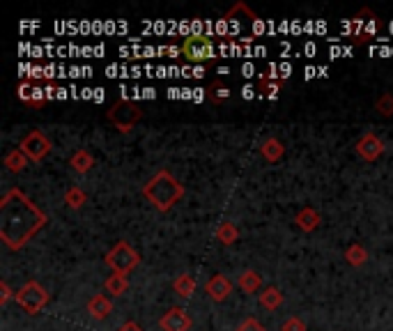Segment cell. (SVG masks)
<instances>
[{"label":"cell","mask_w":393,"mask_h":331,"mask_svg":"<svg viewBox=\"0 0 393 331\" xmlns=\"http://www.w3.org/2000/svg\"><path fill=\"white\" fill-rule=\"evenodd\" d=\"M104 288H106L108 294H113V297H122V294L127 292V288H129V281H127L124 274L113 272V274L104 281Z\"/></svg>","instance_id":"18"},{"label":"cell","mask_w":393,"mask_h":331,"mask_svg":"<svg viewBox=\"0 0 393 331\" xmlns=\"http://www.w3.org/2000/svg\"><path fill=\"white\" fill-rule=\"evenodd\" d=\"M260 154H262V159H264V161L276 163V161L283 159V156H286V145H283L276 136H271V138H267V141H262V145H260Z\"/></svg>","instance_id":"14"},{"label":"cell","mask_w":393,"mask_h":331,"mask_svg":"<svg viewBox=\"0 0 393 331\" xmlns=\"http://www.w3.org/2000/svg\"><path fill=\"white\" fill-rule=\"evenodd\" d=\"M377 28H380V23H377V16H375L373 9H361V12L350 21V28H347V37H350V42L354 46H359V44L368 42L370 37H375Z\"/></svg>","instance_id":"7"},{"label":"cell","mask_w":393,"mask_h":331,"mask_svg":"<svg viewBox=\"0 0 393 331\" xmlns=\"http://www.w3.org/2000/svg\"><path fill=\"white\" fill-rule=\"evenodd\" d=\"M262 288V276L255 269H246L240 274V290H244L246 294H253Z\"/></svg>","instance_id":"19"},{"label":"cell","mask_w":393,"mask_h":331,"mask_svg":"<svg viewBox=\"0 0 393 331\" xmlns=\"http://www.w3.org/2000/svg\"><path fill=\"white\" fill-rule=\"evenodd\" d=\"M88 313L95 320H106L113 313V303L106 294H95V297L88 301Z\"/></svg>","instance_id":"15"},{"label":"cell","mask_w":393,"mask_h":331,"mask_svg":"<svg viewBox=\"0 0 393 331\" xmlns=\"http://www.w3.org/2000/svg\"><path fill=\"white\" fill-rule=\"evenodd\" d=\"M216 239L221 242L223 246H233L237 239H240V230H237V226L233 223V221H225V223L218 226L216 230Z\"/></svg>","instance_id":"22"},{"label":"cell","mask_w":393,"mask_h":331,"mask_svg":"<svg viewBox=\"0 0 393 331\" xmlns=\"http://www.w3.org/2000/svg\"><path fill=\"white\" fill-rule=\"evenodd\" d=\"M375 110H377L382 117H393V95L391 92H384L382 97H377V101H375Z\"/></svg>","instance_id":"26"},{"label":"cell","mask_w":393,"mask_h":331,"mask_svg":"<svg viewBox=\"0 0 393 331\" xmlns=\"http://www.w3.org/2000/svg\"><path fill=\"white\" fill-rule=\"evenodd\" d=\"M180 49L182 58L194 64H203L216 58V42L209 35H189Z\"/></svg>","instance_id":"4"},{"label":"cell","mask_w":393,"mask_h":331,"mask_svg":"<svg viewBox=\"0 0 393 331\" xmlns=\"http://www.w3.org/2000/svg\"><path fill=\"white\" fill-rule=\"evenodd\" d=\"M35 83L33 79L30 81H21L19 86H16V95H19V99L23 101V104H28L30 106V99H33V92H35Z\"/></svg>","instance_id":"27"},{"label":"cell","mask_w":393,"mask_h":331,"mask_svg":"<svg viewBox=\"0 0 393 331\" xmlns=\"http://www.w3.org/2000/svg\"><path fill=\"white\" fill-rule=\"evenodd\" d=\"M159 327H161V331H189L191 327H194V320L189 318V313L184 308L172 306L161 315Z\"/></svg>","instance_id":"9"},{"label":"cell","mask_w":393,"mask_h":331,"mask_svg":"<svg viewBox=\"0 0 393 331\" xmlns=\"http://www.w3.org/2000/svg\"><path fill=\"white\" fill-rule=\"evenodd\" d=\"M172 290H175V294H180V297H191V294L196 292V279L191 274H180L175 281H172Z\"/></svg>","instance_id":"21"},{"label":"cell","mask_w":393,"mask_h":331,"mask_svg":"<svg viewBox=\"0 0 393 331\" xmlns=\"http://www.w3.org/2000/svg\"><path fill=\"white\" fill-rule=\"evenodd\" d=\"M49 216L21 189H10L0 200V239L10 251H19L47 226Z\"/></svg>","instance_id":"1"},{"label":"cell","mask_w":393,"mask_h":331,"mask_svg":"<svg viewBox=\"0 0 393 331\" xmlns=\"http://www.w3.org/2000/svg\"><path fill=\"white\" fill-rule=\"evenodd\" d=\"M143 196L152 202L154 209L168 211L175 207V202L182 196H184V184H180L170 170H159V173H154L148 180V184L143 187Z\"/></svg>","instance_id":"2"},{"label":"cell","mask_w":393,"mask_h":331,"mask_svg":"<svg viewBox=\"0 0 393 331\" xmlns=\"http://www.w3.org/2000/svg\"><path fill=\"white\" fill-rule=\"evenodd\" d=\"M0 290H3V297H0V303H7L10 299H14V297H16V294L12 292V288H10V283H7V281L0 283Z\"/></svg>","instance_id":"30"},{"label":"cell","mask_w":393,"mask_h":331,"mask_svg":"<svg viewBox=\"0 0 393 331\" xmlns=\"http://www.w3.org/2000/svg\"><path fill=\"white\" fill-rule=\"evenodd\" d=\"M106 265L111 267L113 272L117 274H131L136 267L141 265V253L136 251V248L131 244H127V242H117L111 251L106 253Z\"/></svg>","instance_id":"5"},{"label":"cell","mask_w":393,"mask_h":331,"mask_svg":"<svg viewBox=\"0 0 393 331\" xmlns=\"http://www.w3.org/2000/svg\"><path fill=\"white\" fill-rule=\"evenodd\" d=\"M260 303L267 310H276L278 306H283V301H286V297H283V292L276 288V285H269V288H264L260 292Z\"/></svg>","instance_id":"17"},{"label":"cell","mask_w":393,"mask_h":331,"mask_svg":"<svg viewBox=\"0 0 393 331\" xmlns=\"http://www.w3.org/2000/svg\"><path fill=\"white\" fill-rule=\"evenodd\" d=\"M205 292L209 294V299H214V301H223L230 297V292H233V283L225 279L223 274H214L212 279H209L205 283Z\"/></svg>","instance_id":"12"},{"label":"cell","mask_w":393,"mask_h":331,"mask_svg":"<svg viewBox=\"0 0 393 331\" xmlns=\"http://www.w3.org/2000/svg\"><path fill=\"white\" fill-rule=\"evenodd\" d=\"M117 331H143L139 322H124V325L117 329Z\"/></svg>","instance_id":"32"},{"label":"cell","mask_w":393,"mask_h":331,"mask_svg":"<svg viewBox=\"0 0 393 331\" xmlns=\"http://www.w3.org/2000/svg\"><path fill=\"white\" fill-rule=\"evenodd\" d=\"M28 156H25L23 152H21V147H14V150H10L5 154V159H3V166L10 173H21V170H25V166H28Z\"/></svg>","instance_id":"16"},{"label":"cell","mask_w":393,"mask_h":331,"mask_svg":"<svg viewBox=\"0 0 393 331\" xmlns=\"http://www.w3.org/2000/svg\"><path fill=\"white\" fill-rule=\"evenodd\" d=\"M281 331H306V325H304V320H299V318H290L286 325H283Z\"/></svg>","instance_id":"29"},{"label":"cell","mask_w":393,"mask_h":331,"mask_svg":"<svg viewBox=\"0 0 393 331\" xmlns=\"http://www.w3.org/2000/svg\"><path fill=\"white\" fill-rule=\"evenodd\" d=\"M16 303L28 313V315H37V313L47 306L49 299H51V294L47 292V288L44 285H40L37 281H28L23 285V288L16 292Z\"/></svg>","instance_id":"6"},{"label":"cell","mask_w":393,"mask_h":331,"mask_svg":"<svg viewBox=\"0 0 393 331\" xmlns=\"http://www.w3.org/2000/svg\"><path fill=\"white\" fill-rule=\"evenodd\" d=\"M205 97L212 101V104H221V101H225L228 97H230V90H228L221 81H214L212 86L205 90Z\"/></svg>","instance_id":"23"},{"label":"cell","mask_w":393,"mask_h":331,"mask_svg":"<svg viewBox=\"0 0 393 331\" xmlns=\"http://www.w3.org/2000/svg\"><path fill=\"white\" fill-rule=\"evenodd\" d=\"M295 223L299 230H304V233H313V230H317L319 223H322V214L313 207H301L295 216Z\"/></svg>","instance_id":"13"},{"label":"cell","mask_w":393,"mask_h":331,"mask_svg":"<svg viewBox=\"0 0 393 331\" xmlns=\"http://www.w3.org/2000/svg\"><path fill=\"white\" fill-rule=\"evenodd\" d=\"M237 331H267V329H264L262 322H258L255 318H246L242 325L237 327Z\"/></svg>","instance_id":"28"},{"label":"cell","mask_w":393,"mask_h":331,"mask_svg":"<svg viewBox=\"0 0 393 331\" xmlns=\"http://www.w3.org/2000/svg\"><path fill=\"white\" fill-rule=\"evenodd\" d=\"M44 92H47V99L51 101V99H56V95H58L60 90H56V86H53V83L49 81L47 86H44Z\"/></svg>","instance_id":"31"},{"label":"cell","mask_w":393,"mask_h":331,"mask_svg":"<svg viewBox=\"0 0 393 331\" xmlns=\"http://www.w3.org/2000/svg\"><path fill=\"white\" fill-rule=\"evenodd\" d=\"M19 147H21V152L28 156L30 161H42V159H47L49 156V152H51V141L47 136H44L40 129H33L30 134H25L23 136V141L19 143Z\"/></svg>","instance_id":"8"},{"label":"cell","mask_w":393,"mask_h":331,"mask_svg":"<svg viewBox=\"0 0 393 331\" xmlns=\"http://www.w3.org/2000/svg\"><path fill=\"white\" fill-rule=\"evenodd\" d=\"M354 150H356V154H359L363 161H377L380 156L384 154V143L380 141L377 134L368 132V134H363L359 141L354 143Z\"/></svg>","instance_id":"10"},{"label":"cell","mask_w":393,"mask_h":331,"mask_svg":"<svg viewBox=\"0 0 393 331\" xmlns=\"http://www.w3.org/2000/svg\"><path fill=\"white\" fill-rule=\"evenodd\" d=\"M65 202H67V207H71V209H81L88 202V196L81 187H71V189L65 191Z\"/></svg>","instance_id":"25"},{"label":"cell","mask_w":393,"mask_h":331,"mask_svg":"<svg viewBox=\"0 0 393 331\" xmlns=\"http://www.w3.org/2000/svg\"><path fill=\"white\" fill-rule=\"evenodd\" d=\"M345 260L350 262L352 267H361L365 260H368V251H365V248H363L361 244H352V246H347Z\"/></svg>","instance_id":"24"},{"label":"cell","mask_w":393,"mask_h":331,"mask_svg":"<svg viewBox=\"0 0 393 331\" xmlns=\"http://www.w3.org/2000/svg\"><path fill=\"white\" fill-rule=\"evenodd\" d=\"M69 166H71V168H74L76 173L83 175V173H88V170L95 166V156H93V152H88V150H78V152L71 154Z\"/></svg>","instance_id":"20"},{"label":"cell","mask_w":393,"mask_h":331,"mask_svg":"<svg viewBox=\"0 0 393 331\" xmlns=\"http://www.w3.org/2000/svg\"><path fill=\"white\" fill-rule=\"evenodd\" d=\"M283 79H278V74H276V64H271L269 71H260L258 74V88L264 97H269V99H276V95L281 92L283 88Z\"/></svg>","instance_id":"11"},{"label":"cell","mask_w":393,"mask_h":331,"mask_svg":"<svg viewBox=\"0 0 393 331\" xmlns=\"http://www.w3.org/2000/svg\"><path fill=\"white\" fill-rule=\"evenodd\" d=\"M143 110L139 104H134L129 99H117L115 104L106 110V120L111 122L120 134H129L131 129L141 122Z\"/></svg>","instance_id":"3"}]
</instances>
